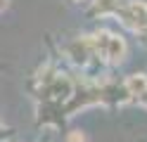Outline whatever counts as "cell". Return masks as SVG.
I'll return each instance as SVG.
<instances>
[{
    "label": "cell",
    "mask_w": 147,
    "mask_h": 142,
    "mask_svg": "<svg viewBox=\"0 0 147 142\" xmlns=\"http://www.w3.org/2000/svg\"><path fill=\"white\" fill-rule=\"evenodd\" d=\"M123 85H126V90L131 92V97H138V95H142L145 88H147V76L145 73H133V76H128V81Z\"/></svg>",
    "instance_id": "obj_4"
},
{
    "label": "cell",
    "mask_w": 147,
    "mask_h": 142,
    "mask_svg": "<svg viewBox=\"0 0 147 142\" xmlns=\"http://www.w3.org/2000/svg\"><path fill=\"white\" fill-rule=\"evenodd\" d=\"M114 14L121 19V24H126L128 28H135V31L147 28V24H145L147 5H142V3H121V0H119Z\"/></svg>",
    "instance_id": "obj_1"
},
{
    "label": "cell",
    "mask_w": 147,
    "mask_h": 142,
    "mask_svg": "<svg viewBox=\"0 0 147 142\" xmlns=\"http://www.w3.org/2000/svg\"><path fill=\"white\" fill-rule=\"evenodd\" d=\"M145 24H147V14H145Z\"/></svg>",
    "instance_id": "obj_9"
},
{
    "label": "cell",
    "mask_w": 147,
    "mask_h": 142,
    "mask_svg": "<svg viewBox=\"0 0 147 142\" xmlns=\"http://www.w3.org/2000/svg\"><path fill=\"white\" fill-rule=\"evenodd\" d=\"M7 5H10V0H0V12H3V9H7Z\"/></svg>",
    "instance_id": "obj_8"
},
{
    "label": "cell",
    "mask_w": 147,
    "mask_h": 142,
    "mask_svg": "<svg viewBox=\"0 0 147 142\" xmlns=\"http://www.w3.org/2000/svg\"><path fill=\"white\" fill-rule=\"evenodd\" d=\"M93 55L95 52H93V40L90 38H76V40H71L67 45V57L78 66H86Z\"/></svg>",
    "instance_id": "obj_2"
},
{
    "label": "cell",
    "mask_w": 147,
    "mask_h": 142,
    "mask_svg": "<svg viewBox=\"0 0 147 142\" xmlns=\"http://www.w3.org/2000/svg\"><path fill=\"white\" fill-rule=\"evenodd\" d=\"M116 5H119V0H95V5H93V14H100V17L114 14Z\"/></svg>",
    "instance_id": "obj_5"
},
{
    "label": "cell",
    "mask_w": 147,
    "mask_h": 142,
    "mask_svg": "<svg viewBox=\"0 0 147 142\" xmlns=\"http://www.w3.org/2000/svg\"><path fill=\"white\" fill-rule=\"evenodd\" d=\"M105 57L112 64H119L126 59V40L121 36H109V43H107V50H105Z\"/></svg>",
    "instance_id": "obj_3"
},
{
    "label": "cell",
    "mask_w": 147,
    "mask_h": 142,
    "mask_svg": "<svg viewBox=\"0 0 147 142\" xmlns=\"http://www.w3.org/2000/svg\"><path fill=\"white\" fill-rule=\"evenodd\" d=\"M138 100H140V104H145V107H147V88H145L142 95H138Z\"/></svg>",
    "instance_id": "obj_6"
},
{
    "label": "cell",
    "mask_w": 147,
    "mask_h": 142,
    "mask_svg": "<svg viewBox=\"0 0 147 142\" xmlns=\"http://www.w3.org/2000/svg\"><path fill=\"white\" fill-rule=\"evenodd\" d=\"M76 135H71V142H83V135H78V130H74Z\"/></svg>",
    "instance_id": "obj_7"
}]
</instances>
